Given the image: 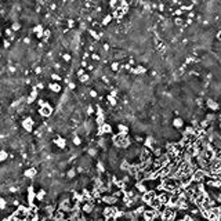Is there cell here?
<instances>
[{
	"mask_svg": "<svg viewBox=\"0 0 221 221\" xmlns=\"http://www.w3.org/2000/svg\"><path fill=\"white\" fill-rule=\"evenodd\" d=\"M173 218H174V210L166 209V211L163 213V221H173Z\"/></svg>",
	"mask_w": 221,
	"mask_h": 221,
	"instance_id": "1",
	"label": "cell"
},
{
	"mask_svg": "<svg viewBox=\"0 0 221 221\" xmlns=\"http://www.w3.org/2000/svg\"><path fill=\"white\" fill-rule=\"evenodd\" d=\"M156 216V213H155V210H151V211H144V217H145L146 221H152V218Z\"/></svg>",
	"mask_w": 221,
	"mask_h": 221,
	"instance_id": "2",
	"label": "cell"
},
{
	"mask_svg": "<svg viewBox=\"0 0 221 221\" xmlns=\"http://www.w3.org/2000/svg\"><path fill=\"white\" fill-rule=\"evenodd\" d=\"M160 203H163V205H166V203H169V202H170V195H169V194H163V195H160Z\"/></svg>",
	"mask_w": 221,
	"mask_h": 221,
	"instance_id": "3",
	"label": "cell"
},
{
	"mask_svg": "<svg viewBox=\"0 0 221 221\" xmlns=\"http://www.w3.org/2000/svg\"><path fill=\"white\" fill-rule=\"evenodd\" d=\"M83 210H84L86 213H90L91 210H93V205H84V206H83Z\"/></svg>",
	"mask_w": 221,
	"mask_h": 221,
	"instance_id": "4",
	"label": "cell"
},
{
	"mask_svg": "<svg viewBox=\"0 0 221 221\" xmlns=\"http://www.w3.org/2000/svg\"><path fill=\"white\" fill-rule=\"evenodd\" d=\"M104 200L106 202V203H113V202H115V198H110V196H106V198H104Z\"/></svg>",
	"mask_w": 221,
	"mask_h": 221,
	"instance_id": "5",
	"label": "cell"
},
{
	"mask_svg": "<svg viewBox=\"0 0 221 221\" xmlns=\"http://www.w3.org/2000/svg\"><path fill=\"white\" fill-rule=\"evenodd\" d=\"M106 221H115V216H109V217H106Z\"/></svg>",
	"mask_w": 221,
	"mask_h": 221,
	"instance_id": "6",
	"label": "cell"
}]
</instances>
